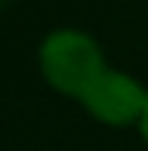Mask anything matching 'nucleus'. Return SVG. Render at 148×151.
Masks as SVG:
<instances>
[{
  "instance_id": "1",
  "label": "nucleus",
  "mask_w": 148,
  "mask_h": 151,
  "mask_svg": "<svg viewBox=\"0 0 148 151\" xmlns=\"http://www.w3.org/2000/svg\"><path fill=\"white\" fill-rule=\"evenodd\" d=\"M40 74L50 80L56 90L80 99L108 68L99 43L90 34L77 28H56L40 40L37 50Z\"/></svg>"
},
{
  "instance_id": "2",
  "label": "nucleus",
  "mask_w": 148,
  "mask_h": 151,
  "mask_svg": "<svg viewBox=\"0 0 148 151\" xmlns=\"http://www.w3.org/2000/svg\"><path fill=\"white\" fill-rule=\"evenodd\" d=\"M80 102L96 120L111 127H126V123H139L148 105V90L124 71H105L80 96Z\"/></svg>"
},
{
  "instance_id": "3",
  "label": "nucleus",
  "mask_w": 148,
  "mask_h": 151,
  "mask_svg": "<svg viewBox=\"0 0 148 151\" xmlns=\"http://www.w3.org/2000/svg\"><path fill=\"white\" fill-rule=\"evenodd\" d=\"M139 133H142V136H145V142H148V105H145L142 117H139Z\"/></svg>"
},
{
  "instance_id": "4",
  "label": "nucleus",
  "mask_w": 148,
  "mask_h": 151,
  "mask_svg": "<svg viewBox=\"0 0 148 151\" xmlns=\"http://www.w3.org/2000/svg\"><path fill=\"white\" fill-rule=\"evenodd\" d=\"M6 3H9V0H0V9H3V6H6Z\"/></svg>"
}]
</instances>
